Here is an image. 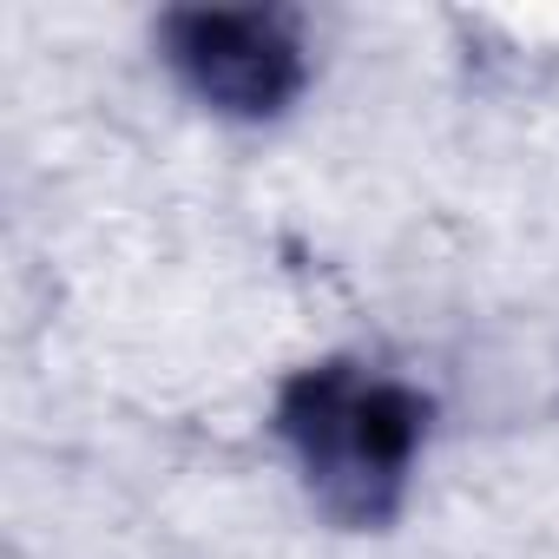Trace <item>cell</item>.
<instances>
[{
	"label": "cell",
	"mask_w": 559,
	"mask_h": 559,
	"mask_svg": "<svg viewBox=\"0 0 559 559\" xmlns=\"http://www.w3.org/2000/svg\"><path fill=\"white\" fill-rule=\"evenodd\" d=\"M165 53L185 73V86L230 119H270L304 93V40L290 14H270V8L171 14Z\"/></svg>",
	"instance_id": "2"
},
{
	"label": "cell",
	"mask_w": 559,
	"mask_h": 559,
	"mask_svg": "<svg viewBox=\"0 0 559 559\" xmlns=\"http://www.w3.org/2000/svg\"><path fill=\"white\" fill-rule=\"evenodd\" d=\"M276 428H284L310 493L336 520L382 526L402 507L415 454L428 441V402L395 376L323 362L290 376L284 402H276Z\"/></svg>",
	"instance_id": "1"
}]
</instances>
